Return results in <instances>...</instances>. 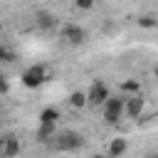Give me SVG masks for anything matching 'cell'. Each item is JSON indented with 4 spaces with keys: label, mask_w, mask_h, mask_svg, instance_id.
Wrapping results in <instances>:
<instances>
[{
    "label": "cell",
    "mask_w": 158,
    "mask_h": 158,
    "mask_svg": "<svg viewBox=\"0 0 158 158\" xmlns=\"http://www.w3.org/2000/svg\"><path fill=\"white\" fill-rule=\"evenodd\" d=\"M84 136L81 133H77V131H62V133H57L54 136V141L49 143L54 151H62V153H69V151H79V148H84Z\"/></svg>",
    "instance_id": "6da1fadb"
},
{
    "label": "cell",
    "mask_w": 158,
    "mask_h": 158,
    "mask_svg": "<svg viewBox=\"0 0 158 158\" xmlns=\"http://www.w3.org/2000/svg\"><path fill=\"white\" fill-rule=\"evenodd\" d=\"M123 114H126V99L109 96V101L104 104V121H106L109 126H116Z\"/></svg>",
    "instance_id": "7a4b0ae2"
},
{
    "label": "cell",
    "mask_w": 158,
    "mask_h": 158,
    "mask_svg": "<svg viewBox=\"0 0 158 158\" xmlns=\"http://www.w3.org/2000/svg\"><path fill=\"white\" fill-rule=\"evenodd\" d=\"M109 86L101 81V79H96L91 86H89V91H86V106H104L106 101H109Z\"/></svg>",
    "instance_id": "3957f363"
},
{
    "label": "cell",
    "mask_w": 158,
    "mask_h": 158,
    "mask_svg": "<svg viewBox=\"0 0 158 158\" xmlns=\"http://www.w3.org/2000/svg\"><path fill=\"white\" fill-rule=\"evenodd\" d=\"M44 77H47L44 67H42V64H32V67H27V69L22 72V84H25L27 89H40L42 81H44Z\"/></svg>",
    "instance_id": "277c9868"
},
{
    "label": "cell",
    "mask_w": 158,
    "mask_h": 158,
    "mask_svg": "<svg viewBox=\"0 0 158 158\" xmlns=\"http://www.w3.org/2000/svg\"><path fill=\"white\" fill-rule=\"evenodd\" d=\"M59 35H62V40H64L67 44H72V47H77V44H81V42L86 40V32H84V27H79V25H72V22L62 25V27H59Z\"/></svg>",
    "instance_id": "5b68a950"
},
{
    "label": "cell",
    "mask_w": 158,
    "mask_h": 158,
    "mask_svg": "<svg viewBox=\"0 0 158 158\" xmlns=\"http://www.w3.org/2000/svg\"><path fill=\"white\" fill-rule=\"evenodd\" d=\"M143 106H146V101H143L141 94L128 96V99H126V116H128V118H138V116L143 114Z\"/></svg>",
    "instance_id": "8992f818"
},
{
    "label": "cell",
    "mask_w": 158,
    "mask_h": 158,
    "mask_svg": "<svg viewBox=\"0 0 158 158\" xmlns=\"http://www.w3.org/2000/svg\"><path fill=\"white\" fill-rule=\"evenodd\" d=\"M57 136V123H40L37 126V141L40 143H52Z\"/></svg>",
    "instance_id": "52a82bcc"
},
{
    "label": "cell",
    "mask_w": 158,
    "mask_h": 158,
    "mask_svg": "<svg viewBox=\"0 0 158 158\" xmlns=\"http://www.w3.org/2000/svg\"><path fill=\"white\" fill-rule=\"evenodd\" d=\"M37 27H40L42 32H49V30H54V27H57V17H54L52 12L40 10V12H37Z\"/></svg>",
    "instance_id": "ba28073f"
},
{
    "label": "cell",
    "mask_w": 158,
    "mask_h": 158,
    "mask_svg": "<svg viewBox=\"0 0 158 158\" xmlns=\"http://www.w3.org/2000/svg\"><path fill=\"white\" fill-rule=\"evenodd\" d=\"M20 153V141L15 136H5V148H2V158H15Z\"/></svg>",
    "instance_id": "9c48e42d"
},
{
    "label": "cell",
    "mask_w": 158,
    "mask_h": 158,
    "mask_svg": "<svg viewBox=\"0 0 158 158\" xmlns=\"http://www.w3.org/2000/svg\"><path fill=\"white\" fill-rule=\"evenodd\" d=\"M126 148H128L126 138H114V141L109 143V156H111V158H118V156L126 153Z\"/></svg>",
    "instance_id": "30bf717a"
},
{
    "label": "cell",
    "mask_w": 158,
    "mask_h": 158,
    "mask_svg": "<svg viewBox=\"0 0 158 158\" xmlns=\"http://www.w3.org/2000/svg\"><path fill=\"white\" fill-rule=\"evenodd\" d=\"M121 91L136 96V94H141V81H138V79H126V81L121 84Z\"/></svg>",
    "instance_id": "8fae6325"
},
{
    "label": "cell",
    "mask_w": 158,
    "mask_h": 158,
    "mask_svg": "<svg viewBox=\"0 0 158 158\" xmlns=\"http://www.w3.org/2000/svg\"><path fill=\"white\" fill-rule=\"evenodd\" d=\"M57 118H59V111L52 109V106L40 111V123H57Z\"/></svg>",
    "instance_id": "7c38bea8"
},
{
    "label": "cell",
    "mask_w": 158,
    "mask_h": 158,
    "mask_svg": "<svg viewBox=\"0 0 158 158\" xmlns=\"http://www.w3.org/2000/svg\"><path fill=\"white\" fill-rule=\"evenodd\" d=\"M69 104L74 109H84L86 106V91H72L69 94Z\"/></svg>",
    "instance_id": "4fadbf2b"
},
{
    "label": "cell",
    "mask_w": 158,
    "mask_h": 158,
    "mask_svg": "<svg viewBox=\"0 0 158 158\" xmlns=\"http://www.w3.org/2000/svg\"><path fill=\"white\" fill-rule=\"evenodd\" d=\"M15 59H17V54L12 49H7V47L0 44V62H15Z\"/></svg>",
    "instance_id": "5bb4252c"
},
{
    "label": "cell",
    "mask_w": 158,
    "mask_h": 158,
    "mask_svg": "<svg viewBox=\"0 0 158 158\" xmlns=\"http://www.w3.org/2000/svg\"><path fill=\"white\" fill-rule=\"evenodd\" d=\"M138 27H143V30H153V27H156V20H153V17H138Z\"/></svg>",
    "instance_id": "9a60e30c"
},
{
    "label": "cell",
    "mask_w": 158,
    "mask_h": 158,
    "mask_svg": "<svg viewBox=\"0 0 158 158\" xmlns=\"http://www.w3.org/2000/svg\"><path fill=\"white\" fill-rule=\"evenodd\" d=\"M7 91H10V81H7L5 74H0V96H5Z\"/></svg>",
    "instance_id": "2e32d148"
},
{
    "label": "cell",
    "mask_w": 158,
    "mask_h": 158,
    "mask_svg": "<svg viewBox=\"0 0 158 158\" xmlns=\"http://www.w3.org/2000/svg\"><path fill=\"white\" fill-rule=\"evenodd\" d=\"M74 5L79 10H89V7H94V0H74Z\"/></svg>",
    "instance_id": "e0dca14e"
},
{
    "label": "cell",
    "mask_w": 158,
    "mask_h": 158,
    "mask_svg": "<svg viewBox=\"0 0 158 158\" xmlns=\"http://www.w3.org/2000/svg\"><path fill=\"white\" fill-rule=\"evenodd\" d=\"M2 148H5V136H0V158H2Z\"/></svg>",
    "instance_id": "ac0fdd59"
},
{
    "label": "cell",
    "mask_w": 158,
    "mask_h": 158,
    "mask_svg": "<svg viewBox=\"0 0 158 158\" xmlns=\"http://www.w3.org/2000/svg\"><path fill=\"white\" fill-rule=\"evenodd\" d=\"M146 158H158V151H153V153H148Z\"/></svg>",
    "instance_id": "d6986e66"
},
{
    "label": "cell",
    "mask_w": 158,
    "mask_h": 158,
    "mask_svg": "<svg viewBox=\"0 0 158 158\" xmlns=\"http://www.w3.org/2000/svg\"><path fill=\"white\" fill-rule=\"evenodd\" d=\"M94 158H111V156H109V153H106V156H94Z\"/></svg>",
    "instance_id": "ffe728a7"
},
{
    "label": "cell",
    "mask_w": 158,
    "mask_h": 158,
    "mask_svg": "<svg viewBox=\"0 0 158 158\" xmlns=\"http://www.w3.org/2000/svg\"><path fill=\"white\" fill-rule=\"evenodd\" d=\"M153 72H156V74H158V64H156V69H153Z\"/></svg>",
    "instance_id": "44dd1931"
}]
</instances>
